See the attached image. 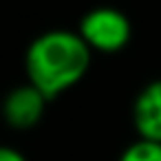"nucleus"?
Returning <instances> with one entry per match:
<instances>
[{"label":"nucleus","instance_id":"obj_1","mask_svg":"<svg viewBox=\"0 0 161 161\" xmlns=\"http://www.w3.org/2000/svg\"><path fill=\"white\" fill-rule=\"evenodd\" d=\"M93 51L77 31L53 29L40 33L25 53L27 82L49 102L73 88L91 69Z\"/></svg>","mask_w":161,"mask_h":161},{"label":"nucleus","instance_id":"obj_2","mask_svg":"<svg viewBox=\"0 0 161 161\" xmlns=\"http://www.w3.org/2000/svg\"><path fill=\"white\" fill-rule=\"evenodd\" d=\"M77 33L91 51L117 53L130 42L132 27L124 11L113 7H97L82 16Z\"/></svg>","mask_w":161,"mask_h":161},{"label":"nucleus","instance_id":"obj_3","mask_svg":"<svg viewBox=\"0 0 161 161\" xmlns=\"http://www.w3.org/2000/svg\"><path fill=\"white\" fill-rule=\"evenodd\" d=\"M47 102L49 99L29 82L20 84L14 91H9V95L5 97V104H3L5 121L14 130H31L33 126L40 124Z\"/></svg>","mask_w":161,"mask_h":161},{"label":"nucleus","instance_id":"obj_4","mask_svg":"<svg viewBox=\"0 0 161 161\" xmlns=\"http://www.w3.org/2000/svg\"><path fill=\"white\" fill-rule=\"evenodd\" d=\"M132 126L139 139L161 143V80L146 84L132 102Z\"/></svg>","mask_w":161,"mask_h":161},{"label":"nucleus","instance_id":"obj_5","mask_svg":"<svg viewBox=\"0 0 161 161\" xmlns=\"http://www.w3.org/2000/svg\"><path fill=\"white\" fill-rule=\"evenodd\" d=\"M117 161H161V143L139 139V141L130 143L119 154Z\"/></svg>","mask_w":161,"mask_h":161},{"label":"nucleus","instance_id":"obj_6","mask_svg":"<svg viewBox=\"0 0 161 161\" xmlns=\"http://www.w3.org/2000/svg\"><path fill=\"white\" fill-rule=\"evenodd\" d=\"M0 161H27V159L16 148H3V150H0Z\"/></svg>","mask_w":161,"mask_h":161}]
</instances>
